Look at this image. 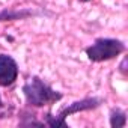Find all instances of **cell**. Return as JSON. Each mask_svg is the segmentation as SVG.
Returning <instances> with one entry per match:
<instances>
[{"label":"cell","instance_id":"5","mask_svg":"<svg viewBox=\"0 0 128 128\" xmlns=\"http://www.w3.org/2000/svg\"><path fill=\"white\" fill-rule=\"evenodd\" d=\"M35 15L33 11L30 9H20V11H12V9H5L0 12V23L2 21H12V20H24L27 17Z\"/></svg>","mask_w":128,"mask_h":128},{"label":"cell","instance_id":"3","mask_svg":"<svg viewBox=\"0 0 128 128\" xmlns=\"http://www.w3.org/2000/svg\"><path fill=\"white\" fill-rule=\"evenodd\" d=\"M101 104V100L100 98H84V100H80V101H76L72 104H70L68 107L62 108L60 113L57 116H53L50 112L45 114V124L53 126V128H66V116L70 114H74V113H78V112H84V110H92V108H96L98 106Z\"/></svg>","mask_w":128,"mask_h":128},{"label":"cell","instance_id":"2","mask_svg":"<svg viewBox=\"0 0 128 128\" xmlns=\"http://www.w3.org/2000/svg\"><path fill=\"white\" fill-rule=\"evenodd\" d=\"M124 51H125V44L119 39H112V38H100L86 48V54L92 62L110 60Z\"/></svg>","mask_w":128,"mask_h":128},{"label":"cell","instance_id":"9","mask_svg":"<svg viewBox=\"0 0 128 128\" xmlns=\"http://www.w3.org/2000/svg\"><path fill=\"white\" fill-rule=\"evenodd\" d=\"M80 2H89V0H80Z\"/></svg>","mask_w":128,"mask_h":128},{"label":"cell","instance_id":"6","mask_svg":"<svg viewBox=\"0 0 128 128\" xmlns=\"http://www.w3.org/2000/svg\"><path fill=\"white\" fill-rule=\"evenodd\" d=\"M110 125L113 128H122L126 125V114L120 108H113L110 113Z\"/></svg>","mask_w":128,"mask_h":128},{"label":"cell","instance_id":"7","mask_svg":"<svg viewBox=\"0 0 128 128\" xmlns=\"http://www.w3.org/2000/svg\"><path fill=\"white\" fill-rule=\"evenodd\" d=\"M125 66H126V57L122 60V63H120V68H119V70H120V72H122L124 76L126 74V68H125Z\"/></svg>","mask_w":128,"mask_h":128},{"label":"cell","instance_id":"1","mask_svg":"<svg viewBox=\"0 0 128 128\" xmlns=\"http://www.w3.org/2000/svg\"><path fill=\"white\" fill-rule=\"evenodd\" d=\"M23 92L26 96V101L32 107H44L51 106L62 100V94L54 90L51 86H48L45 82H42L38 77H30L23 86Z\"/></svg>","mask_w":128,"mask_h":128},{"label":"cell","instance_id":"8","mask_svg":"<svg viewBox=\"0 0 128 128\" xmlns=\"http://www.w3.org/2000/svg\"><path fill=\"white\" fill-rule=\"evenodd\" d=\"M3 106V102H2V98H0V107H2Z\"/></svg>","mask_w":128,"mask_h":128},{"label":"cell","instance_id":"4","mask_svg":"<svg viewBox=\"0 0 128 128\" xmlns=\"http://www.w3.org/2000/svg\"><path fill=\"white\" fill-rule=\"evenodd\" d=\"M18 77L17 62L8 56L0 54V86H11Z\"/></svg>","mask_w":128,"mask_h":128}]
</instances>
